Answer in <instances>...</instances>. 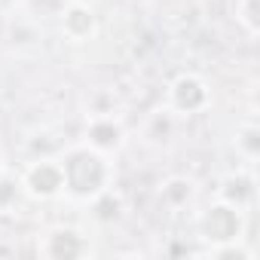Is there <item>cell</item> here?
<instances>
[{"instance_id":"8fae6325","label":"cell","mask_w":260,"mask_h":260,"mask_svg":"<svg viewBox=\"0 0 260 260\" xmlns=\"http://www.w3.org/2000/svg\"><path fill=\"white\" fill-rule=\"evenodd\" d=\"M190 196H193V184H190L187 178H172V181H166V187H162V199H166L169 205H184Z\"/></svg>"},{"instance_id":"7c38bea8","label":"cell","mask_w":260,"mask_h":260,"mask_svg":"<svg viewBox=\"0 0 260 260\" xmlns=\"http://www.w3.org/2000/svg\"><path fill=\"white\" fill-rule=\"evenodd\" d=\"M236 144L242 147L245 159H254V156H257V125H254V122H242V125H239Z\"/></svg>"},{"instance_id":"7a4b0ae2","label":"cell","mask_w":260,"mask_h":260,"mask_svg":"<svg viewBox=\"0 0 260 260\" xmlns=\"http://www.w3.org/2000/svg\"><path fill=\"white\" fill-rule=\"evenodd\" d=\"M199 233L208 242V248L214 245H226V242H239L245 233V220H242V208L226 205L217 199V205H211L202 217H199Z\"/></svg>"},{"instance_id":"4fadbf2b","label":"cell","mask_w":260,"mask_h":260,"mask_svg":"<svg viewBox=\"0 0 260 260\" xmlns=\"http://www.w3.org/2000/svg\"><path fill=\"white\" fill-rule=\"evenodd\" d=\"M7 172V166H4V153H0V175H4Z\"/></svg>"},{"instance_id":"8992f818","label":"cell","mask_w":260,"mask_h":260,"mask_svg":"<svg viewBox=\"0 0 260 260\" xmlns=\"http://www.w3.org/2000/svg\"><path fill=\"white\" fill-rule=\"evenodd\" d=\"M122 125L119 119H113V113H95L86 125V144L101 150V153H116L122 147Z\"/></svg>"},{"instance_id":"30bf717a","label":"cell","mask_w":260,"mask_h":260,"mask_svg":"<svg viewBox=\"0 0 260 260\" xmlns=\"http://www.w3.org/2000/svg\"><path fill=\"white\" fill-rule=\"evenodd\" d=\"M236 22L251 34L257 37L260 31V16H257V0H236Z\"/></svg>"},{"instance_id":"9c48e42d","label":"cell","mask_w":260,"mask_h":260,"mask_svg":"<svg viewBox=\"0 0 260 260\" xmlns=\"http://www.w3.org/2000/svg\"><path fill=\"white\" fill-rule=\"evenodd\" d=\"M25 193L22 181L16 178H7V172L0 175V214H10L16 205H19V196Z\"/></svg>"},{"instance_id":"5b68a950","label":"cell","mask_w":260,"mask_h":260,"mask_svg":"<svg viewBox=\"0 0 260 260\" xmlns=\"http://www.w3.org/2000/svg\"><path fill=\"white\" fill-rule=\"evenodd\" d=\"M208 101H211V92H208L205 80L196 77V74H181L169 86V110L172 113H187L190 116V113L205 110Z\"/></svg>"},{"instance_id":"ba28073f","label":"cell","mask_w":260,"mask_h":260,"mask_svg":"<svg viewBox=\"0 0 260 260\" xmlns=\"http://www.w3.org/2000/svg\"><path fill=\"white\" fill-rule=\"evenodd\" d=\"M236 190H230V187H220L217 190V199L220 202H226V205H236V208H248V202L254 199V181H251V175H230L226 178Z\"/></svg>"},{"instance_id":"277c9868","label":"cell","mask_w":260,"mask_h":260,"mask_svg":"<svg viewBox=\"0 0 260 260\" xmlns=\"http://www.w3.org/2000/svg\"><path fill=\"white\" fill-rule=\"evenodd\" d=\"M22 187L34 199H58L64 193V175L58 159H37L25 169Z\"/></svg>"},{"instance_id":"52a82bcc","label":"cell","mask_w":260,"mask_h":260,"mask_svg":"<svg viewBox=\"0 0 260 260\" xmlns=\"http://www.w3.org/2000/svg\"><path fill=\"white\" fill-rule=\"evenodd\" d=\"M61 31L74 43H86L95 34V16H92V10L83 4V0H71V7L61 16Z\"/></svg>"},{"instance_id":"6da1fadb","label":"cell","mask_w":260,"mask_h":260,"mask_svg":"<svg viewBox=\"0 0 260 260\" xmlns=\"http://www.w3.org/2000/svg\"><path fill=\"white\" fill-rule=\"evenodd\" d=\"M58 162H61V175H64V193L71 199L92 202L95 196H101L110 187L113 166H110L107 153H101L89 144L71 147Z\"/></svg>"},{"instance_id":"3957f363","label":"cell","mask_w":260,"mask_h":260,"mask_svg":"<svg viewBox=\"0 0 260 260\" xmlns=\"http://www.w3.org/2000/svg\"><path fill=\"white\" fill-rule=\"evenodd\" d=\"M37 251L43 257H49V260H77V257H89L92 254V242L77 226H55V230H49L40 239Z\"/></svg>"}]
</instances>
